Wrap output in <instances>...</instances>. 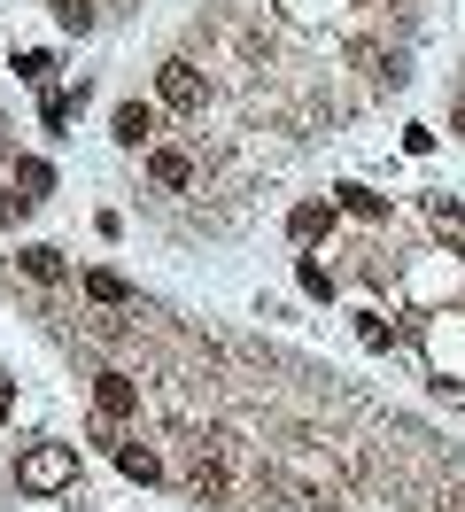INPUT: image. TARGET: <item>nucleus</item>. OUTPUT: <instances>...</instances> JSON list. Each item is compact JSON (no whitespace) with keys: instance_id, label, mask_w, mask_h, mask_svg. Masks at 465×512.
I'll use <instances>...</instances> for the list:
<instances>
[{"instance_id":"f8f14e48","label":"nucleus","mask_w":465,"mask_h":512,"mask_svg":"<svg viewBox=\"0 0 465 512\" xmlns=\"http://www.w3.org/2000/svg\"><path fill=\"white\" fill-rule=\"evenodd\" d=\"M341 210H357V218H388V202L372 187H341Z\"/></svg>"},{"instance_id":"6e6552de","label":"nucleus","mask_w":465,"mask_h":512,"mask_svg":"<svg viewBox=\"0 0 465 512\" xmlns=\"http://www.w3.org/2000/svg\"><path fill=\"white\" fill-rule=\"evenodd\" d=\"M148 171H155V187H186V179H194V163H186L179 148H155Z\"/></svg>"},{"instance_id":"423d86ee","label":"nucleus","mask_w":465,"mask_h":512,"mask_svg":"<svg viewBox=\"0 0 465 512\" xmlns=\"http://www.w3.org/2000/svg\"><path fill=\"white\" fill-rule=\"evenodd\" d=\"M86 295L117 311V303H132V280H124V272H109V264H93V272H86Z\"/></svg>"},{"instance_id":"0eeeda50","label":"nucleus","mask_w":465,"mask_h":512,"mask_svg":"<svg viewBox=\"0 0 465 512\" xmlns=\"http://www.w3.org/2000/svg\"><path fill=\"white\" fill-rule=\"evenodd\" d=\"M326 225H334V210H326V202H295V210H287V233H295V241H318Z\"/></svg>"},{"instance_id":"39448f33","label":"nucleus","mask_w":465,"mask_h":512,"mask_svg":"<svg viewBox=\"0 0 465 512\" xmlns=\"http://www.w3.org/2000/svg\"><path fill=\"white\" fill-rule=\"evenodd\" d=\"M16 264H24V280H39V288H62V280H70V264H62V249H47V241H39V249H24Z\"/></svg>"},{"instance_id":"f03ea898","label":"nucleus","mask_w":465,"mask_h":512,"mask_svg":"<svg viewBox=\"0 0 465 512\" xmlns=\"http://www.w3.org/2000/svg\"><path fill=\"white\" fill-rule=\"evenodd\" d=\"M155 94H163V109H202V78L186 63H163L155 70Z\"/></svg>"},{"instance_id":"f257e3e1","label":"nucleus","mask_w":465,"mask_h":512,"mask_svg":"<svg viewBox=\"0 0 465 512\" xmlns=\"http://www.w3.org/2000/svg\"><path fill=\"white\" fill-rule=\"evenodd\" d=\"M70 474H78L70 443H39V450H24V458H16V489H31V497H55Z\"/></svg>"},{"instance_id":"9d476101","label":"nucleus","mask_w":465,"mask_h":512,"mask_svg":"<svg viewBox=\"0 0 465 512\" xmlns=\"http://www.w3.org/2000/svg\"><path fill=\"white\" fill-rule=\"evenodd\" d=\"M117 466L132 481H155V474H163V466H155V450H140V443H117Z\"/></svg>"},{"instance_id":"f3484780","label":"nucleus","mask_w":465,"mask_h":512,"mask_svg":"<svg viewBox=\"0 0 465 512\" xmlns=\"http://www.w3.org/2000/svg\"><path fill=\"white\" fill-rule=\"evenodd\" d=\"M450 132H458V140H465V109H458V117H450Z\"/></svg>"},{"instance_id":"7ed1b4c3","label":"nucleus","mask_w":465,"mask_h":512,"mask_svg":"<svg viewBox=\"0 0 465 512\" xmlns=\"http://www.w3.org/2000/svg\"><path fill=\"white\" fill-rule=\"evenodd\" d=\"M109 132H117V148H148V140H155V109H148V101H117Z\"/></svg>"},{"instance_id":"20e7f679","label":"nucleus","mask_w":465,"mask_h":512,"mask_svg":"<svg viewBox=\"0 0 465 512\" xmlns=\"http://www.w3.org/2000/svg\"><path fill=\"white\" fill-rule=\"evenodd\" d=\"M93 404H101V419H132L140 412V388L124 381V373H101V381H93Z\"/></svg>"},{"instance_id":"2eb2a0df","label":"nucleus","mask_w":465,"mask_h":512,"mask_svg":"<svg viewBox=\"0 0 465 512\" xmlns=\"http://www.w3.org/2000/svg\"><path fill=\"white\" fill-rule=\"evenodd\" d=\"M47 70H55L47 55H16V78H24V86H47Z\"/></svg>"},{"instance_id":"dca6fc26","label":"nucleus","mask_w":465,"mask_h":512,"mask_svg":"<svg viewBox=\"0 0 465 512\" xmlns=\"http://www.w3.org/2000/svg\"><path fill=\"white\" fill-rule=\"evenodd\" d=\"M8 404H16V388H8V381H0V419H8Z\"/></svg>"},{"instance_id":"9b49d317","label":"nucleus","mask_w":465,"mask_h":512,"mask_svg":"<svg viewBox=\"0 0 465 512\" xmlns=\"http://www.w3.org/2000/svg\"><path fill=\"white\" fill-rule=\"evenodd\" d=\"M55 24L62 32H93V0H55Z\"/></svg>"},{"instance_id":"4468645a","label":"nucleus","mask_w":465,"mask_h":512,"mask_svg":"<svg viewBox=\"0 0 465 512\" xmlns=\"http://www.w3.org/2000/svg\"><path fill=\"white\" fill-rule=\"evenodd\" d=\"M16 179H24L31 194H47V187H55V171H47V163H39V156H24V163H16Z\"/></svg>"},{"instance_id":"1a4fd4ad","label":"nucleus","mask_w":465,"mask_h":512,"mask_svg":"<svg viewBox=\"0 0 465 512\" xmlns=\"http://www.w3.org/2000/svg\"><path fill=\"white\" fill-rule=\"evenodd\" d=\"M194 497H225V466H217V458H202V443H194Z\"/></svg>"},{"instance_id":"ddd939ff","label":"nucleus","mask_w":465,"mask_h":512,"mask_svg":"<svg viewBox=\"0 0 465 512\" xmlns=\"http://www.w3.org/2000/svg\"><path fill=\"white\" fill-rule=\"evenodd\" d=\"M295 280H303V295H334V272H326V264H310V256L295 264Z\"/></svg>"}]
</instances>
